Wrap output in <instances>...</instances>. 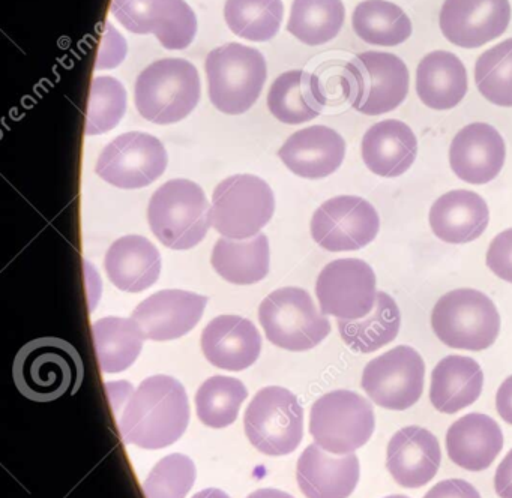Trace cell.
I'll list each match as a JSON object with an SVG mask.
<instances>
[{"instance_id": "cell-1", "label": "cell", "mask_w": 512, "mask_h": 498, "mask_svg": "<svg viewBox=\"0 0 512 498\" xmlns=\"http://www.w3.org/2000/svg\"><path fill=\"white\" fill-rule=\"evenodd\" d=\"M190 423V404L181 381L152 375L128 395L119 416L125 443L155 450L172 446Z\"/></svg>"}, {"instance_id": "cell-2", "label": "cell", "mask_w": 512, "mask_h": 498, "mask_svg": "<svg viewBox=\"0 0 512 498\" xmlns=\"http://www.w3.org/2000/svg\"><path fill=\"white\" fill-rule=\"evenodd\" d=\"M14 381L20 393L31 401H55L68 392L76 393L82 386V357L64 339H34L14 360Z\"/></svg>"}, {"instance_id": "cell-3", "label": "cell", "mask_w": 512, "mask_h": 498, "mask_svg": "<svg viewBox=\"0 0 512 498\" xmlns=\"http://www.w3.org/2000/svg\"><path fill=\"white\" fill-rule=\"evenodd\" d=\"M152 233L164 246L185 251L199 245L212 225L205 191L191 180L175 179L152 194L148 207Z\"/></svg>"}, {"instance_id": "cell-4", "label": "cell", "mask_w": 512, "mask_h": 498, "mask_svg": "<svg viewBox=\"0 0 512 498\" xmlns=\"http://www.w3.org/2000/svg\"><path fill=\"white\" fill-rule=\"evenodd\" d=\"M409 69L392 53L365 51L353 57L341 72V89L353 108L367 116L389 113L409 93Z\"/></svg>"}, {"instance_id": "cell-5", "label": "cell", "mask_w": 512, "mask_h": 498, "mask_svg": "<svg viewBox=\"0 0 512 498\" xmlns=\"http://www.w3.org/2000/svg\"><path fill=\"white\" fill-rule=\"evenodd\" d=\"M200 77L184 59H163L140 72L134 101L140 116L157 125L185 119L199 104Z\"/></svg>"}, {"instance_id": "cell-6", "label": "cell", "mask_w": 512, "mask_h": 498, "mask_svg": "<svg viewBox=\"0 0 512 498\" xmlns=\"http://www.w3.org/2000/svg\"><path fill=\"white\" fill-rule=\"evenodd\" d=\"M431 327L446 347L482 351L496 342L500 315L487 294L458 288L437 300L431 312Z\"/></svg>"}, {"instance_id": "cell-7", "label": "cell", "mask_w": 512, "mask_h": 498, "mask_svg": "<svg viewBox=\"0 0 512 498\" xmlns=\"http://www.w3.org/2000/svg\"><path fill=\"white\" fill-rule=\"evenodd\" d=\"M206 74L214 107L236 116L250 110L259 99L268 71L259 50L232 42L208 54Z\"/></svg>"}, {"instance_id": "cell-8", "label": "cell", "mask_w": 512, "mask_h": 498, "mask_svg": "<svg viewBox=\"0 0 512 498\" xmlns=\"http://www.w3.org/2000/svg\"><path fill=\"white\" fill-rule=\"evenodd\" d=\"M259 320L266 338L289 351L311 350L331 333V321L319 312L304 288L272 291L260 303Z\"/></svg>"}, {"instance_id": "cell-9", "label": "cell", "mask_w": 512, "mask_h": 498, "mask_svg": "<svg viewBox=\"0 0 512 498\" xmlns=\"http://www.w3.org/2000/svg\"><path fill=\"white\" fill-rule=\"evenodd\" d=\"M376 428L373 405L352 390L320 396L310 414V434L334 455H347L367 444Z\"/></svg>"}, {"instance_id": "cell-10", "label": "cell", "mask_w": 512, "mask_h": 498, "mask_svg": "<svg viewBox=\"0 0 512 498\" xmlns=\"http://www.w3.org/2000/svg\"><path fill=\"white\" fill-rule=\"evenodd\" d=\"M275 210L271 186L253 174H236L218 183L212 194V227L229 239L256 236Z\"/></svg>"}, {"instance_id": "cell-11", "label": "cell", "mask_w": 512, "mask_h": 498, "mask_svg": "<svg viewBox=\"0 0 512 498\" xmlns=\"http://www.w3.org/2000/svg\"><path fill=\"white\" fill-rule=\"evenodd\" d=\"M244 426L248 440L259 452L289 455L304 437V408L290 390L265 387L248 405Z\"/></svg>"}, {"instance_id": "cell-12", "label": "cell", "mask_w": 512, "mask_h": 498, "mask_svg": "<svg viewBox=\"0 0 512 498\" xmlns=\"http://www.w3.org/2000/svg\"><path fill=\"white\" fill-rule=\"evenodd\" d=\"M425 363L409 345H398L365 366L361 386L379 407L403 411L424 392Z\"/></svg>"}, {"instance_id": "cell-13", "label": "cell", "mask_w": 512, "mask_h": 498, "mask_svg": "<svg viewBox=\"0 0 512 498\" xmlns=\"http://www.w3.org/2000/svg\"><path fill=\"white\" fill-rule=\"evenodd\" d=\"M320 312L338 320H361L376 305V275L361 258H340L323 267L316 282Z\"/></svg>"}, {"instance_id": "cell-14", "label": "cell", "mask_w": 512, "mask_h": 498, "mask_svg": "<svg viewBox=\"0 0 512 498\" xmlns=\"http://www.w3.org/2000/svg\"><path fill=\"white\" fill-rule=\"evenodd\" d=\"M380 218L376 207L356 195L325 201L311 219L314 242L331 252L358 251L376 239Z\"/></svg>"}, {"instance_id": "cell-15", "label": "cell", "mask_w": 512, "mask_h": 498, "mask_svg": "<svg viewBox=\"0 0 512 498\" xmlns=\"http://www.w3.org/2000/svg\"><path fill=\"white\" fill-rule=\"evenodd\" d=\"M169 156L157 137L127 132L107 144L97 162V174L122 189L145 188L166 171Z\"/></svg>"}, {"instance_id": "cell-16", "label": "cell", "mask_w": 512, "mask_h": 498, "mask_svg": "<svg viewBox=\"0 0 512 498\" xmlns=\"http://www.w3.org/2000/svg\"><path fill=\"white\" fill-rule=\"evenodd\" d=\"M116 20L137 35L157 36L167 50H184L197 33V18L185 0H113Z\"/></svg>"}, {"instance_id": "cell-17", "label": "cell", "mask_w": 512, "mask_h": 498, "mask_svg": "<svg viewBox=\"0 0 512 498\" xmlns=\"http://www.w3.org/2000/svg\"><path fill=\"white\" fill-rule=\"evenodd\" d=\"M509 21V0H445L439 17L443 36L461 48L494 41L505 33Z\"/></svg>"}, {"instance_id": "cell-18", "label": "cell", "mask_w": 512, "mask_h": 498, "mask_svg": "<svg viewBox=\"0 0 512 498\" xmlns=\"http://www.w3.org/2000/svg\"><path fill=\"white\" fill-rule=\"evenodd\" d=\"M208 297L185 290H161L137 305L133 320L151 341L181 338L199 323Z\"/></svg>"}, {"instance_id": "cell-19", "label": "cell", "mask_w": 512, "mask_h": 498, "mask_svg": "<svg viewBox=\"0 0 512 498\" xmlns=\"http://www.w3.org/2000/svg\"><path fill=\"white\" fill-rule=\"evenodd\" d=\"M506 144L494 126L470 123L457 132L449 146V165L458 179L485 185L499 176L505 165Z\"/></svg>"}, {"instance_id": "cell-20", "label": "cell", "mask_w": 512, "mask_h": 498, "mask_svg": "<svg viewBox=\"0 0 512 498\" xmlns=\"http://www.w3.org/2000/svg\"><path fill=\"white\" fill-rule=\"evenodd\" d=\"M442 452L433 432L407 426L392 435L386 450V468L403 488L427 485L439 471Z\"/></svg>"}, {"instance_id": "cell-21", "label": "cell", "mask_w": 512, "mask_h": 498, "mask_svg": "<svg viewBox=\"0 0 512 498\" xmlns=\"http://www.w3.org/2000/svg\"><path fill=\"white\" fill-rule=\"evenodd\" d=\"M359 474L355 453L334 455L316 443L302 452L296 467L299 488L307 498H349L358 485Z\"/></svg>"}, {"instance_id": "cell-22", "label": "cell", "mask_w": 512, "mask_h": 498, "mask_svg": "<svg viewBox=\"0 0 512 498\" xmlns=\"http://www.w3.org/2000/svg\"><path fill=\"white\" fill-rule=\"evenodd\" d=\"M278 156L296 176L323 179L343 164L346 141L335 129L314 125L290 135Z\"/></svg>"}, {"instance_id": "cell-23", "label": "cell", "mask_w": 512, "mask_h": 498, "mask_svg": "<svg viewBox=\"0 0 512 498\" xmlns=\"http://www.w3.org/2000/svg\"><path fill=\"white\" fill-rule=\"evenodd\" d=\"M202 350L217 368L242 371L259 359L262 336L253 321L239 315H220L203 330Z\"/></svg>"}, {"instance_id": "cell-24", "label": "cell", "mask_w": 512, "mask_h": 498, "mask_svg": "<svg viewBox=\"0 0 512 498\" xmlns=\"http://www.w3.org/2000/svg\"><path fill=\"white\" fill-rule=\"evenodd\" d=\"M490 212L487 201L473 191L454 189L434 201L430 209L433 233L446 243L473 242L488 227Z\"/></svg>"}, {"instance_id": "cell-25", "label": "cell", "mask_w": 512, "mask_h": 498, "mask_svg": "<svg viewBox=\"0 0 512 498\" xmlns=\"http://www.w3.org/2000/svg\"><path fill=\"white\" fill-rule=\"evenodd\" d=\"M361 150L362 159L371 173L380 177H398L415 162L418 140L413 129L401 120H382L367 129Z\"/></svg>"}, {"instance_id": "cell-26", "label": "cell", "mask_w": 512, "mask_h": 498, "mask_svg": "<svg viewBox=\"0 0 512 498\" xmlns=\"http://www.w3.org/2000/svg\"><path fill=\"white\" fill-rule=\"evenodd\" d=\"M502 447V429L487 414H466L452 423L446 432L449 458L464 470H487Z\"/></svg>"}, {"instance_id": "cell-27", "label": "cell", "mask_w": 512, "mask_h": 498, "mask_svg": "<svg viewBox=\"0 0 512 498\" xmlns=\"http://www.w3.org/2000/svg\"><path fill=\"white\" fill-rule=\"evenodd\" d=\"M104 267L116 288L128 293H140L148 290L160 278L161 255L146 237L124 236L110 246Z\"/></svg>"}, {"instance_id": "cell-28", "label": "cell", "mask_w": 512, "mask_h": 498, "mask_svg": "<svg viewBox=\"0 0 512 498\" xmlns=\"http://www.w3.org/2000/svg\"><path fill=\"white\" fill-rule=\"evenodd\" d=\"M484 386V372L472 357L446 356L431 372L430 401L437 411L455 414L472 405Z\"/></svg>"}, {"instance_id": "cell-29", "label": "cell", "mask_w": 512, "mask_h": 498, "mask_svg": "<svg viewBox=\"0 0 512 498\" xmlns=\"http://www.w3.org/2000/svg\"><path fill=\"white\" fill-rule=\"evenodd\" d=\"M326 98L325 87L316 74L307 71H289L272 83L268 107L272 116L287 125H299L316 119Z\"/></svg>"}, {"instance_id": "cell-30", "label": "cell", "mask_w": 512, "mask_h": 498, "mask_svg": "<svg viewBox=\"0 0 512 498\" xmlns=\"http://www.w3.org/2000/svg\"><path fill=\"white\" fill-rule=\"evenodd\" d=\"M416 93L433 110L457 107L467 93V72L463 62L449 51H431L416 69Z\"/></svg>"}, {"instance_id": "cell-31", "label": "cell", "mask_w": 512, "mask_h": 498, "mask_svg": "<svg viewBox=\"0 0 512 498\" xmlns=\"http://www.w3.org/2000/svg\"><path fill=\"white\" fill-rule=\"evenodd\" d=\"M215 272L236 285H251L269 272V240L265 234L250 239L218 240L211 257Z\"/></svg>"}, {"instance_id": "cell-32", "label": "cell", "mask_w": 512, "mask_h": 498, "mask_svg": "<svg viewBox=\"0 0 512 498\" xmlns=\"http://www.w3.org/2000/svg\"><path fill=\"white\" fill-rule=\"evenodd\" d=\"M92 338L98 362L106 374H118L130 368L143 348L142 329L131 318L106 317L92 324Z\"/></svg>"}, {"instance_id": "cell-33", "label": "cell", "mask_w": 512, "mask_h": 498, "mask_svg": "<svg viewBox=\"0 0 512 498\" xmlns=\"http://www.w3.org/2000/svg\"><path fill=\"white\" fill-rule=\"evenodd\" d=\"M401 314L394 297L385 291L377 293L376 305L361 320H340L338 330L350 350L358 353H374L397 338L400 332Z\"/></svg>"}, {"instance_id": "cell-34", "label": "cell", "mask_w": 512, "mask_h": 498, "mask_svg": "<svg viewBox=\"0 0 512 498\" xmlns=\"http://www.w3.org/2000/svg\"><path fill=\"white\" fill-rule=\"evenodd\" d=\"M352 26L358 38L371 45L397 47L412 36L406 12L388 0H364L356 6Z\"/></svg>"}, {"instance_id": "cell-35", "label": "cell", "mask_w": 512, "mask_h": 498, "mask_svg": "<svg viewBox=\"0 0 512 498\" xmlns=\"http://www.w3.org/2000/svg\"><path fill=\"white\" fill-rule=\"evenodd\" d=\"M346 18L341 0H293L287 30L307 45H322L340 33Z\"/></svg>"}, {"instance_id": "cell-36", "label": "cell", "mask_w": 512, "mask_h": 498, "mask_svg": "<svg viewBox=\"0 0 512 498\" xmlns=\"http://www.w3.org/2000/svg\"><path fill=\"white\" fill-rule=\"evenodd\" d=\"M284 6L281 0H226L224 18L235 35L265 42L280 32Z\"/></svg>"}, {"instance_id": "cell-37", "label": "cell", "mask_w": 512, "mask_h": 498, "mask_svg": "<svg viewBox=\"0 0 512 498\" xmlns=\"http://www.w3.org/2000/svg\"><path fill=\"white\" fill-rule=\"evenodd\" d=\"M247 396V387L238 378L211 377L197 390V416L209 428H227L238 419L241 404Z\"/></svg>"}, {"instance_id": "cell-38", "label": "cell", "mask_w": 512, "mask_h": 498, "mask_svg": "<svg viewBox=\"0 0 512 498\" xmlns=\"http://www.w3.org/2000/svg\"><path fill=\"white\" fill-rule=\"evenodd\" d=\"M475 81L479 93L491 104L512 107V38L478 57Z\"/></svg>"}, {"instance_id": "cell-39", "label": "cell", "mask_w": 512, "mask_h": 498, "mask_svg": "<svg viewBox=\"0 0 512 498\" xmlns=\"http://www.w3.org/2000/svg\"><path fill=\"white\" fill-rule=\"evenodd\" d=\"M127 110V92L113 77L94 78L89 90L86 134L101 135L112 131Z\"/></svg>"}, {"instance_id": "cell-40", "label": "cell", "mask_w": 512, "mask_h": 498, "mask_svg": "<svg viewBox=\"0 0 512 498\" xmlns=\"http://www.w3.org/2000/svg\"><path fill=\"white\" fill-rule=\"evenodd\" d=\"M193 459L173 453L160 459L143 482L146 498H185L196 482Z\"/></svg>"}, {"instance_id": "cell-41", "label": "cell", "mask_w": 512, "mask_h": 498, "mask_svg": "<svg viewBox=\"0 0 512 498\" xmlns=\"http://www.w3.org/2000/svg\"><path fill=\"white\" fill-rule=\"evenodd\" d=\"M487 266L494 275L512 284V228L497 234L490 243Z\"/></svg>"}, {"instance_id": "cell-42", "label": "cell", "mask_w": 512, "mask_h": 498, "mask_svg": "<svg viewBox=\"0 0 512 498\" xmlns=\"http://www.w3.org/2000/svg\"><path fill=\"white\" fill-rule=\"evenodd\" d=\"M424 498H481L478 489L463 479H448L434 485Z\"/></svg>"}, {"instance_id": "cell-43", "label": "cell", "mask_w": 512, "mask_h": 498, "mask_svg": "<svg viewBox=\"0 0 512 498\" xmlns=\"http://www.w3.org/2000/svg\"><path fill=\"white\" fill-rule=\"evenodd\" d=\"M494 489L500 498H512V449L500 462L494 476Z\"/></svg>"}, {"instance_id": "cell-44", "label": "cell", "mask_w": 512, "mask_h": 498, "mask_svg": "<svg viewBox=\"0 0 512 498\" xmlns=\"http://www.w3.org/2000/svg\"><path fill=\"white\" fill-rule=\"evenodd\" d=\"M496 408L499 416L512 425V375L503 381L496 393Z\"/></svg>"}, {"instance_id": "cell-45", "label": "cell", "mask_w": 512, "mask_h": 498, "mask_svg": "<svg viewBox=\"0 0 512 498\" xmlns=\"http://www.w3.org/2000/svg\"><path fill=\"white\" fill-rule=\"evenodd\" d=\"M247 498H295L287 492L280 491V489L265 488L257 489L253 494L248 495Z\"/></svg>"}, {"instance_id": "cell-46", "label": "cell", "mask_w": 512, "mask_h": 498, "mask_svg": "<svg viewBox=\"0 0 512 498\" xmlns=\"http://www.w3.org/2000/svg\"><path fill=\"white\" fill-rule=\"evenodd\" d=\"M193 498H230L226 492L221 491V489L209 488L205 489V491L197 492Z\"/></svg>"}, {"instance_id": "cell-47", "label": "cell", "mask_w": 512, "mask_h": 498, "mask_svg": "<svg viewBox=\"0 0 512 498\" xmlns=\"http://www.w3.org/2000/svg\"><path fill=\"white\" fill-rule=\"evenodd\" d=\"M385 498H409V497H406V495H389V497H385Z\"/></svg>"}]
</instances>
